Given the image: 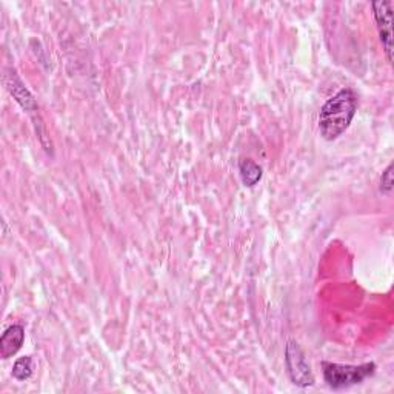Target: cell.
Listing matches in <instances>:
<instances>
[{"instance_id":"4","label":"cell","mask_w":394,"mask_h":394,"mask_svg":"<svg viewBox=\"0 0 394 394\" xmlns=\"http://www.w3.org/2000/svg\"><path fill=\"white\" fill-rule=\"evenodd\" d=\"M371 6L385 54L393 63V2H373Z\"/></svg>"},{"instance_id":"6","label":"cell","mask_w":394,"mask_h":394,"mask_svg":"<svg viewBox=\"0 0 394 394\" xmlns=\"http://www.w3.org/2000/svg\"><path fill=\"white\" fill-rule=\"evenodd\" d=\"M6 85H8V89H10L11 94L14 96L15 101L19 102V105L22 106L23 110H27L30 114L39 111V106L34 101V97H32L28 89L23 87L20 79L15 76L14 72L11 74V82H6Z\"/></svg>"},{"instance_id":"2","label":"cell","mask_w":394,"mask_h":394,"mask_svg":"<svg viewBox=\"0 0 394 394\" xmlns=\"http://www.w3.org/2000/svg\"><path fill=\"white\" fill-rule=\"evenodd\" d=\"M324 379L333 390H342L362 383L367 377L373 376L376 371V364L368 362L362 365H341L324 362Z\"/></svg>"},{"instance_id":"9","label":"cell","mask_w":394,"mask_h":394,"mask_svg":"<svg viewBox=\"0 0 394 394\" xmlns=\"http://www.w3.org/2000/svg\"><path fill=\"white\" fill-rule=\"evenodd\" d=\"M393 163H390L388 168L383 171L381 179V191L385 194H390L393 190Z\"/></svg>"},{"instance_id":"3","label":"cell","mask_w":394,"mask_h":394,"mask_svg":"<svg viewBox=\"0 0 394 394\" xmlns=\"http://www.w3.org/2000/svg\"><path fill=\"white\" fill-rule=\"evenodd\" d=\"M285 364L288 369L290 379L298 387H311L314 385V376L311 373L310 364L307 362V357L303 351L296 342H288L285 348Z\"/></svg>"},{"instance_id":"5","label":"cell","mask_w":394,"mask_h":394,"mask_svg":"<svg viewBox=\"0 0 394 394\" xmlns=\"http://www.w3.org/2000/svg\"><path fill=\"white\" fill-rule=\"evenodd\" d=\"M25 341V330L22 325H13L2 334L0 338V356L2 359H8L14 356L22 348Z\"/></svg>"},{"instance_id":"1","label":"cell","mask_w":394,"mask_h":394,"mask_svg":"<svg viewBox=\"0 0 394 394\" xmlns=\"http://www.w3.org/2000/svg\"><path fill=\"white\" fill-rule=\"evenodd\" d=\"M357 111V96L351 88H343L328 101L319 114V129L325 141L342 136Z\"/></svg>"},{"instance_id":"8","label":"cell","mask_w":394,"mask_h":394,"mask_svg":"<svg viewBox=\"0 0 394 394\" xmlns=\"http://www.w3.org/2000/svg\"><path fill=\"white\" fill-rule=\"evenodd\" d=\"M32 374V359L31 356H25L15 360L13 367V376L18 381H27Z\"/></svg>"},{"instance_id":"7","label":"cell","mask_w":394,"mask_h":394,"mask_svg":"<svg viewBox=\"0 0 394 394\" xmlns=\"http://www.w3.org/2000/svg\"><path fill=\"white\" fill-rule=\"evenodd\" d=\"M239 174L245 186H254L262 179V168L254 160L243 159L239 163Z\"/></svg>"}]
</instances>
